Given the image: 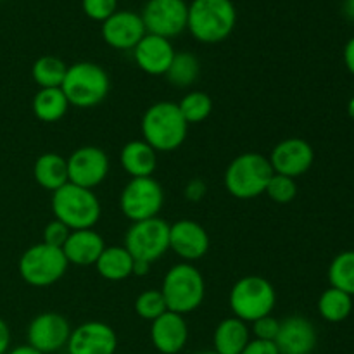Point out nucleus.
<instances>
[{"label": "nucleus", "instance_id": "1", "mask_svg": "<svg viewBox=\"0 0 354 354\" xmlns=\"http://www.w3.org/2000/svg\"><path fill=\"white\" fill-rule=\"evenodd\" d=\"M142 140L156 152H171L182 147L189 133V124L183 120L178 104L161 100L152 104L142 116Z\"/></svg>", "mask_w": 354, "mask_h": 354}, {"label": "nucleus", "instance_id": "2", "mask_svg": "<svg viewBox=\"0 0 354 354\" xmlns=\"http://www.w3.org/2000/svg\"><path fill=\"white\" fill-rule=\"evenodd\" d=\"M237 23V10L232 0H192L189 3L187 30L201 44L227 40Z\"/></svg>", "mask_w": 354, "mask_h": 354}, {"label": "nucleus", "instance_id": "3", "mask_svg": "<svg viewBox=\"0 0 354 354\" xmlns=\"http://www.w3.org/2000/svg\"><path fill=\"white\" fill-rule=\"evenodd\" d=\"M52 213L69 230H86L99 223L102 209L93 190L68 182L52 192Z\"/></svg>", "mask_w": 354, "mask_h": 354}, {"label": "nucleus", "instance_id": "4", "mask_svg": "<svg viewBox=\"0 0 354 354\" xmlns=\"http://www.w3.org/2000/svg\"><path fill=\"white\" fill-rule=\"evenodd\" d=\"M159 290L165 297L168 311L185 317L204 303L206 282L203 273L192 263H178L168 270Z\"/></svg>", "mask_w": 354, "mask_h": 354}, {"label": "nucleus", "instance_id": "5", "mask_svg": "<svg viewBox=\"0 0 354 354\" xmlns=\"http://www.w3.org/2000/svg\"><path fill=\"white\" fill-rule=\"evenodd\" d=\"M61 90L69 106L88 109L102 102L111 90L109 75L95 62L82 61L68 66Z\"/></svg>", "mask_w": 354, "mask_h": 354}, {"label": "nucleus", "instance_id": "6", "mask_svg": "<svg viewBox=\"0 0 354 354\" xmlns=\"http://www.w3.org/2000/svg\"><path fill=\"white\" fill-rule=\"evenodd\" d=\"M272 176L273 168L268 158L258 152H245L227 166L223 182L232 197L248 201L265 194Z\"/></svg>", "mask_w": 354, "mask_h": 354}, {"label": "nucleus", "instance_id": "7", "mask_svg": "<svg viewBox=\"0 0 354 354\" xmlns=\"http://www.w3.org/2000/svg\"><path fill=\"white\" fill-rule=\"evenodd\" d=\"M230 310L235 318L252 324L272 315L277 304L275 287L259 275H245L234 283L230 290Z\"/></svg>", "mask_w": 354, "mask_h": 354}, {"label": "nucleus", "instance_id": "8", "mask_svg": "<svg viewBox=\"0 0 354 354\" xmlns=\"http://www.w3.org/2000/svg\"><path fill=\"white\" fill-rule=\"evenodd\" d=\"M68 266L69 263L62 249L52 248L44 242L28 248L17 263L21 279L31 287L54 286L66 275Z\"/></svg>", "mask_w": 354, "mask_h": 354}, {"label": "nucleus", "instance_id": "9", "mask_svg": "<svg viewBox=\"0 0 354 354\" xmlns=\"http://www.w3.org/2000/svg\"><path fill=\"white\" fill-rule=\"evenodd\" d=\"M124 248L135 261L152 265L169 251V225L159 216L131 223L124 237Z\"/></svg>", "mask_w": 354, "mask_h": 354}, {"label": "nucleus", "instance_id": "10", "mask_svg": "<svg viewBox=\"0 0 354 354\" xmlns=\"http://www.w3.org/2000/svg\"><path fill=\"white\" fill-rule=\"evenodd\" d=\"M165 204V190L152 176L131 178L120 196V209L131 223L151 220L159 214Z\"/></svg>", "mask_w": 354, "mask_h": 354}, {"label": "nucleus", "instance_id": "11", "mask_svg": "<svg viewBox=\"0 0 354 354\" xmlns=\"http://www.w3.org/2000/svg\"><path fill=\"white\" fill-rule=\"evenodd\" d=\"M140 17L147 33L171 40L187 30L189 3L185 0H149Z\"/></svg>", "mask_w": 354, "mask_h": 354}, {"label": "nucleus", "instance_id": "12", "mask_svg": "<svg viewBox=\"0 0 354 354\" xmlns=\"http://www.w3.org/2000/svg\"><path fill=\"white\" fill-rule=\"evenodd\" d=\"M71 325L55 311L37 315L28 325V344L41 354H57L68 346Z\"/></svg>", "mask_w": 354, "mask_h": 354}, {"label": "nucleus", "instance_id": "13", "mask_svg": "<svg viewBox=\"0 0 354 354\" xmlns=\"http://www.w3.org/2000/svg\"><path fill=\"white\" fill-rule=\"evenodd\" d=\"M109 173V158L106 151L95 145H85L68 158L69 183L93 190L99 187Z\"/></svg>", "mask_w": 354, "mask_h": 354}, {"label": "nucleus", "instance_id": "14", "mask_svg": "<svg viewBox=\"0 0 354 354\" xmlns=\"http://www.w3.org/2000/svg\"><path fill=\"white\" fill-rule=\"evenodd\" d=\"M273 173L290 176L296 180L297 176L310 171L315 162V151L310 142L299 137H290L279 142L270 152L268 158Z\"/></svg>", "mask_w": 354, "mask_h": 354}, {"label": "nucleus", "instance_id": "15", "mask_svg": "<svg viewBox=\"0 0 354 354\" xmlns=\"http://www.w3.org/2000/svg\"><path fill=\"white\" fill-rule=\"evenodd\" d=\"M116 349V332L104 322H85L73 328L66 346L69 354H114Z\"/></svg>", "mask_w": 354, "mask_h": 354}, {"label": "nucleus", "instance_id": "16", "mask_svg": "<svg viewBox=\"0 0 354 354\" xmlns=\"http://www.w3.org/2000/svg\"><path fill=\"white\" fill-rule=\"evenodd\" d=\"M102 40L116 50H133L147 35L140 14L131 10H116L100 28Z\"/></svg>", "mask_w": 354, "mask_h": 354}, {"label": "nucleus", "instance_id": "17", "mask_svg": "<svg viewBox=\"0 0 354 354\" xmlns=\"http://www.w3.org/2000/svg\"><path fill=\"white\" fill-rule=\"evenodd\" d=\"M169 251L183 263L197 261L209 251V235L206 228L194 220H178L169 225Z\"/></svg>", "mask_w": 354, "mask_h": 354}, {"label": "nucleus", "instance_id": "18", "mask_svg": "<svg viewBox=\"0 0 354 354\" xmlns=\"http://www.w3.org/2000/svg\"><path fill=\"white\" fill-rule=\"evenodd\" d=\"M317 328L308 318L292 315L280 322L275 346L280 354H311L317 348Z\"/></svg>", "mask_w": 354, "mask_h": 354}, {"label": "nucleus", "instance_id": "19", "mask_svg": "<svg viewBox=\"0 0 354 354\" xmlns=\"http://www.w3.org/2000/svg\"><path fill=\"white\" fill-rule=\"evenodd\" d=\"M176 50L171 40L147 33L133 48V59L138 68L151 76H162L168 71Z\"/></svg>", "mask_w": 354, "mask_h": 354}, {"label": "nucleus", "instance_id": "20", "mask_svg": "<svg viewBox=\"0 0 354 354\" xmlns=\"http://www.w3.org/2000/svg\"><path fill=\"white\" fill-rule=\"evenodd\" d=\"M151 341L161 354H178L189 341V325L183 315L166 311L151 322Z\"/></svg>", "mask_w": 354, "mask_h": 354}, {"label": "nucleus", "instance_id": "21", "mask_svg": "<svg viewBox=\"0 0 354 354\" xmlns=\"http://www.w3.org/2000/svg\"><path fill=\"white\" fill-rule=\"evenodd\" d=\"M104 248L106 242L102 235L97 234L93 228H86V230H73L66 244L62 245V252L69 265L95 266Z\"/></svg>", "mask_w": 354, "mask_h": 354}, {"label": "nucleus", "instance_id": "22", "mask_svg": "<svg viewBox=\"0 0 354 354\" xmlns=\"http://www.w3.org/2000/svg\"><path fill=\"white\" fill-rule=\"evenodd\" d=\"M120 161L131 178H145L154 175L158 166V152L147 142L131 140L121 149Z\"/></svg>", "mask_w": 354, "mask_h": 354}, {"label": "nucleus", "instance_id": "23", "mask_svg": "<svg viewBox=\"0 0 354 354\" xmlns=\"http://www.w3.org/2000/svg\"><path fill=\"white\" fill-rule=\"evenodd\" d=\"M251 341V328L239 318H225L213 334V346L218 354H241Z\"/></svg>", "mask_w": 354, "mask_h": 354}, {"label": "nucleus", "instance_id": "24", "mask_svg": "<svg viewBox=\"0 0 354 354\" xmlns=\"http://www.w3.org/2000/svg\"><path fill=\"white\" fill-rule=\"evenodd\" d=\"M35 182L48 192H55L69 182L68 159L57 152H45L35 161Z\"/></svg>", "mask_w": 354, "mask_h": 354}, {"label": "nucleus", "instance_id": "25", "mask_svg": "<svg viewBox=\"0 0 354 354\" xmlns=\"http://www.w3.org/2000/svg\"><path fill=\"white\" fill-rule=\"evenodd\" d=\"M133 261L124 245H106L95 263V268L102 279L109 282H121L133 273Z\"/></svg>", "mask_w": 354, "mask_h": 354}, {"label": "nucleus", "instance_id": "26", "mask_svg": "<svg viewBox=\"0 0 354 354\" xmlns=\"http://www.w3.org/2000/svg\"><path fill=\"white\" fill-rule=\"evenodd\" d=\"M33 114L44 123L62 120L69 109V102L61 88H40L31 102Z\"/></svg>", "mask_w": 354, "mask_h": 354}, {"label": "nucleus", "instance_id": "27", "mask_svg": "<svg viewBox=\"0 0 354 354\" xmlns=\"http://www.w3.org/2000/svg\"><path fill=\"white\" fill-rule=\"evenodd\" d=\"M353 311V297L342 290L328 287L318 299V313L328 324H341L348 320Z\"/></svg>", "mask_w": 354, "mask_h": 354}, {"label": "nucleus", "instance_id": "28", "mask_svg": "<svg viewBox=\"0 0 354 354\" xmlns=\"http://www.w3.org/2000/svg\"><path fill=\"white\" fill-rule=\"evenodd\" d=\"M68 66L55 55H41L33 62L31 78L40 88H61Z\"/></svg>", "mask_w": 354, "mask_h": 354}, {"label": "nucleus", "instance_id": "29", "mask_svg": "<svg viewBox=\"0 0 354 354\" xmlns=\"http://www.w3.org/2000/svg\"><path fill=\"white\" fill-rule=\"evenodd\" d=\"M199 59H197L192 52H176L165 76L173 86L187 88V86H190L192 83H196V80L199 78Z\"/></svg>", "mask_w": 354, "mask_h": 354}, {"label": "nucleus", "instance_id": "30", "mask_svg": "<svg viewBox=\"0 0 354 354\" xmlns=\"http://www.w3.org/2000/svg\"><path fill=\"white\" fill-rule=\"evenodd\" d=\"M328 282L334 289L354 297V251H344L332 259L328 266Z\"/></svg>", "mask_w": 354, "mask_h": 354}, {"label": "nucleus", "instance_id": "31", "mask_svg": "<svg viewBox=\"0 0 354 354\" xmlns=\"http://www.w3.org/2000/svg\"><path fill=\"white\" fill-rule=\"evenodd\" d=\"M178 109L183 120L190 127V124L203 123L204 120L209 118L211 111H213V100L206 92L192 90L187 95H183V99L178 102Z\"/></svg>", "mask_w": 354, "mask_h": 354}, {"label": "nucleus", "instance_id": "32", "mask_svg": "<svg viewBox=\"0 0 354 354\" xmlns=\"http://www.w3.org/2000/svg\"><path fill=\"white\" fill-rule=\"evenodd\" d=\"M166 311H168V306H166V301L159 289L144 290V292L138 294V297L135 299V313H137L142 320L154 322L156 318H159L162 313H166Z\"/></svg>", "mask_w": 354, "mask_h": 354}, {"label": "nucleus", "instance_id": "33", "mask_svg": "<svg viewBox=\"0 0 354 354\" xmlns=\"http://www.w3.org/2000/svg\"><path fill=\"white\" fill-rule=\"evenodd\" d=\"M265 194L273 201V203L289 204L290 201L296 199L297 183H296V180L290 178V176L273 173V176L270 178L268 185H266Z\"/></svg>", "mask_w": 354, "mask_h": 354}, {"label": "nucleus", "instance_id": "34", "mask_svg": "<svg viewBox=\"0 0 354 354\" xmlns=\"http://www.w3.org/2000/svg\"><path fill=\"white\" fill-rule=\"evenodd\" d=\"M82 7L86 17L104 23L118 10V0H82Z\"/></svg>", "mask_w": 354, "mask_h": 354}, {"label": "nucleus", "instance_id": "35", "mask_svg": "<svg viewBox=\"0 0 354 354\" xmlns=\"http://www.w3.org/2000/svg\"><path fill=\"white\" fill-rule=\"evenodd\" d=\"M71 232L73 230H69L64 223H61V221L54 218L52 221H48L47 227H45L44 230V244L62 249V245L66 244V241H68Z\"/></svg>", "mask_w": 354, "mask_h": 354}, {"label": "nucleus", "instance_id": "36", "mask_svg": "<svg viewBox=\"0 0 354 354\" xmlns=\"http://www.w3.org/2000/svg\"><path fill=\"white\" fill-rule=\"evenodd\" d=\"M279 328H280V320L273 318L272 315L268 317H263L259 320L252 322V335L254 339H259V341H272L275 342L277 334H279Z\"/></svg>", "mask_w": 354, "mask_h": 354}, {"label": "nucleus", "instance_id": "37", "mask_svg": "<svg viewBox=\"0 0 354 354\" xmlns=\"http://www.w3.org/2000/svg\"><path fill=\"white\" fill-rule=\"evenodd\" d=\"M241 354H280V353L279 349H277L275 342L252 339V341H249V344L245 346L244 351Z\"/></svg>", "mask_w": 354, "mask_h": 354}, {"label": "nucleus", "instance_id": "38", "mask_svg": "<svg viewBox=\"0 0 354 354\" xmlns=\"http://www.w3.org/2000/svg\"><path fill=\"white\" fill-rule=\"evenodd\" d=\"M206 183L203 182L201 178H194L187 183L185 187V199L187 201H192V203H197V201L203 199L206 196Z\"/></svg>", "mask_w": 354, "mask_h": 354}, {"label": "nucleus", "instance_id": "39", "mask_svg": "<svg viewBox=\"0 0 354 354\" xmlns=\"http://www.w3.org/2000/svg\"><path fill=\"white\" fill-rule=\"evenodd\" d=\"M10 349V328L3 318H0V354H7Z\"/></svg>", "mask_w": 354, "mask_h": 354}, {"label": "nucleus", "instance_id": "40", "mask_svg": "<svg viewBox=\"0 0 354 354\" xmlns=\"http://www.w3.org/2000/svg\"><path fill=\"white\" fill-rule=\"evenodd\" d=\"M342 57H344V64L348 68V71L354 76V37L349 38L348 44H346Z\"/></svg>", "mask_w": 354, "mask_h": 354}, {"label": "nucleus", "instance_id": "41", "mask_svg": "<svg viewBox=\"0 0 354 354\" xmlns=\"http://www.w3.org/2000/svg\"><path fill=\"white\" fill-rule=\"evenodd\" d=\"M149 270H151V265H149V263L133 261V273H131V277H144Z\"/></svg>", "mask_w": 354, "mask_h": 354}, {"label": "nucleus", "instance_id": "42", "mask_svg": "<svg viewBox=\"0 0 354 354\" xmlns=\"http://www.w3.org/2000/svg\"><path fill=\"white\" fill-rule=\"evenodd\" d=\"M7 354H41V353L37 351L35 348H31L30 344H24V346H17V348L9 349Z\"/></svg>", "mask_w": 354, "mask_h": 354}, {"label": "nucleus", "instance_id": "43", "mask_svg": "<svg viewBox=\"0 0 354 354\" xmlns=\"http://www.w3.org/2000/svg\"><path fill=\"white\" fill-rule=\"evenodd\" d=\"M342 10H344L346 17L354 23V0H344V6H342Z\"/></svg>", "mask_w": 354, "mask_h": 354}, {"label": "nucleus", "instance_id": "44", "mask_svg": "<svg viewBox=\"0 0 354 354\" xmlns=\"http://www.w3.org/2000/svg\"><path fill=\"white\" fill-rule=\"evenodd\" d=\"M348 114H349V118L354 121V97L349 100V104H348Z\"/></svg>", "mask_w": 354, "mask_h": 354}, {"label": "nucleus", "instance_id": "45", "mask_svg": "<svg viewBox=\"0 0 354 354\" xmlns=\"http://www.w3.org/2000/svg\"><path fill=\"white\" fill-rule=\"evenodd\" d=\"M197 354H218V353L213 349V351H203V353H197Z\"/></svg>", "mask_w": 354, "mask_h": 354}, {"label": "nucleus", "instance_id": "46", "mask_svg": "<svg viewBox=\"0 0 354 354\" xmlns=\"http://www.w3.org/2000/svg\"><path fill=\"white\" fill-rule=\"evenodd\" d=\"M57 354H69L68 351H66V353H57Z\"/></svg>", "mask_w": 354, "mask_h": 354}, {"label": "nucleus", "instance_id": "47", "mask_svg": "<svg viewBox=\"0 0 354 354\" xmlns=\"http://www.w3.org/2000/svg\"><path fill=\"white\" fill-rule=\"evenodd\" d=\"M114 354H121V353H114Z\"/></svg>", "mask_w": 354, "mask_h": 354}]
</instances>
